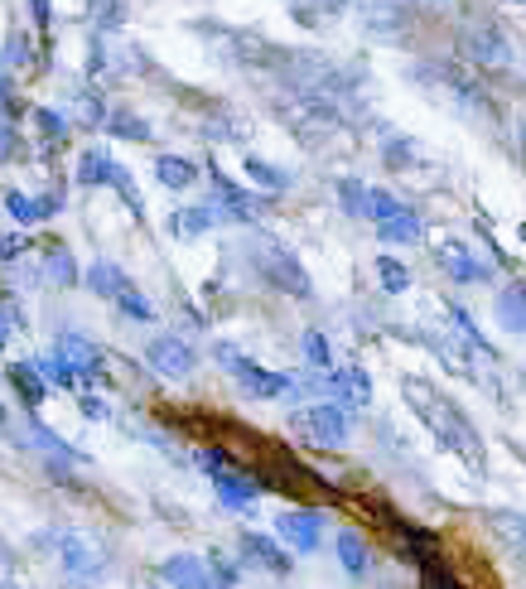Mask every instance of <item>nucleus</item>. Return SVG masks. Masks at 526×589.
I'll return each instance as SVG.
<instances>
[{"label": "nucleus", "mask_w": 526, "mask_h": 589, "mask_svg": "<svg viewBox=\"0 0 526 589\" xmlns=\"http://www.w3.org/2000/svg\"><path fill=\"white\" fill-rule=\"evenodd\" d=\"M401 392H406L411 411L430 425V435H435L444 449H454L469 469H483V435L473 430V421L464 416V406H459V401L440 396L430 382H425V377H406V382H401Z\"/></svg>", "instance_id": "f257e3e1"}, {"label": "nucleus", "mask_w": 526, "mask_h": 589, "mask_svg": "<svg viewBox=\"0 0 526 589\" xmlns=\"http://www.w3.org/2000/svg\"><path fill=\"white\" fill-rule=\"evenodd\" d=\"M459 63H469L473 73H522L526 83V44L502 20H469L459 29Z\"/></svg>", "instance_id": "f03ea898"}, {"label": "nucleus", "mask_w": 526, "mask_h": 589, "mask_svg": "<svg viewBox=\"0 0 526 589\" xmlns=\"http://www.w3.org/2000/svg\"><path fill=\"white\" fill-rule=\"evenodd\" d=\"M237 252L247 256L251 276L266 285V290L290 295V300H314V281H309V271L300 266V256L290 252L280 237H271V232H247V242H242Z\"/></svg>", "instance_id": "7ed1b4c3"}, {"label": "nucleus", "mask_w": 526, "mask_h": 589, "mask_svg": "<svg viewBox=\"0 0 526 589\" xmlns=\"http://www.w3.org/2000/svg\"><path fill=\"white\" fill-rule=\"evenodd\" d=\"M34 551L54 556L68 580H102L111 565L107 536L83 532V527H44V532H34Z\"/></svg>", "instance_id": "20e7f679"}, {"label": "nucleus", "mask_w": 526, "mask_h": 589, "mask_svg": "<svg viewBox=\"0 0 526 589\" xmlns=\"http://www.w3.org/2000/svg\"><path fill=\"white\" fill-rule=\"evenodd\" d=\"M411 78H416V83H430L435 87V97L444 92V97H449L464 116H483V121H493V92L473 78L469 63H435V58H425V63L411 68Z\"/></svg>", "instance_id": "39448f33"}, {"label": "nucleus", "mask_w": 526, "mask_h": 589, "mask_svg": "<svg viewBox=\"0 0 526 589\" xmlns=\"http://www.w3.org/2000/svg\"><path fill=\"white\" fill-rule=\"evenodd\" d=\"M194 34L218 54V63L227 68H251V73H271L276 68L280 49L271 39H261V34H247V29H227L218 20H198Z\"/></svg>", "instance_id": "423d86ee"}, {"label": "nucleus", "mask_w": 526, "mask_h": 589, "mask_svg": "<svg viewBox=\"0 0 526 589\" xmlns=\"http://www.w3.org/2000/svg\"><path fill=\"white\" fill-rule=\"evenodd\" d=\"M198 464H203L208 483L218 488L222 507H232V512H251V507H256V498H261V483H256V474H251L237 454H227L222 445H203V449H198Z\"/></svg>", "instance_id": "0eeeda50"}, {"label": "nucleus", "mask_w": 526, "mask_h": 589, "mask_svg": "<svg viewBox=\"0 0 526 589\" xmlns=\"http://www.w3.org/2000/svg\"><path fill=\"white\" fill-rule=\"evenodd\" d=\"M290 435L295 440H305V445L314 449H338L348 445V430H353V416H348V406L343 401H309V406H300V411H290Z\"/></svg>", "instance_id": "6e6552de"}, {"label": "nucleus", "mask_w": 526, "mask_h": 589, "mask_svg": "<svg viewBox=\"0 0 526 589\" xmlns=\"http://www.w3.org/2000/svg\"><path fill=\"white\" fill-rule=\"evenodd\" d=\"M213 358L227 367V377L251 396V401H276V396H290L300 382L290 377V372H271V367H261L256 358H247L242 348H232V343H218L213 348Z\"/></svg>", "instance_id": "1a4fd4ad"}, {"label": "nucleus", "mask_w": 526, "mask_h": 589, "mask_svg": "<svg viewBox=\"0 0 526 589\" xmlns=\"http://www.w3.org/2000/svg\"><path fill=\"white\" fill-rule=\"evenodd\" d=\"M208 184H213V203L222 208L227 223H256V218L271 208V194H247V189L232 184L218 165H208Z\"/></svg>", "instance_id": "9d476101"}, {"label": "nucleus", "mask_w": 526, "mask_h": 589, "mask_svg": "<svg viewBox=\"0 0 526 589\" xmlns=\"http://www.w3.org/2000/svg\"><path fill=\"white\" fill-rule=\"evenodd\" d=\"M358 25L382 44H401L411 34V5L406 0H358Z\"/></svg>", "instance_id": "9b49d317"}, {"label": "nucleus", "mask_w": 526, "mask_h": 589, "mask_svg": "<svg viewBox=\"0 0 526 589\" xmlns=\"http://www.w3.org/2000/svg\"><path fill=\"white\" fill-rule=\"evenodd\" d=\"M54 353L73 367V377H78V382H102V377H107V353H102L92 338L78 334V329H63V334H54Z\"/></svg>", "instance_id": "f8f14e48"}, {"label": "nucleus", "mask_w": 526, "mask_h": 589, "mask_svg": "<svg viewBox=\"0 0 526 589\" xmlns=\"http://www.w3.org/2000/svg\"><path fill=\"white\" fill-rule=\"evenodd\" d=\"M435 266H440L454 285H488L498 276L493 261H483V256L473 252V247H464V242H440V247H435Z\"/></svg>", "instance_id": "ddd939ff"}, {"label": "nucleus", "mask_w": 526, "mask_h": 589, "mask_svg": "<svg viewBox=\"0 0 526 589\" xmlns=\"http://www.w3.org/2000/svg\"><path fill=\"white\" fill-rule=\"evenodd\" d=\"M309 382H314V392L333 396V401H343L348 411L372 401V377H367L362 367H329V372H314Z\"/></svg>", "instance_id": "4468645a"}, {"label": "nucleus", "mask_w": 526, "mask_h": 589, "mask_svg": "<svg viewBox=\"0 0 526 589\" xmlns=\"http://www.w3.org/2000/svg\"><path fill=\"white\" fill-rule=\"evenodd\" d=\"M276 536L285 546H295V551H319V541H324V512H314V507H280Z\"/></svg>", "instance_id": "2eb2a0df"}, {"label": "nucleus", "mask_w": 526, "mask_h": 589, "mask_svg": "<svg viewBox=\"0 0 526 589\" xmlns=\"http://www.w3.org/2000/svg\"><path fill=\"white\" fill-rule=\"evenodd\" d=\"M145 363L155 367L160 377H189L194 372V348L184 343L179 334H160V338H150V348H145Z\"/></svg>", "instance_id": "dca6fc26"}, {"label": "nucleus", "mask_w": 526, "mask_h": 589, "mask_svg": "<svg viewBox=\"0 0 526 589\" xmlns=\"http://www.w3.org/2000/svg\"><path fill=\"white\" fill-rule=\"evenodd\" d=\"M237 546H242V561L261 565L266 575H290V570H295L290 551H285L280 541H271V536H261V532H242V536H237Z\"/></svg>", "instance_id": "f3484780"}, {"label": "nucleus", "mask_w": 526, "mask_h": 589, "mask_svg": "<svg viewBox=\"0 0 526 589\" xmlns=\"http://www.w3.org/2000/svg\"><path fill=\"white\" fill-rule=\"evenodd\" d=\"M155 580H160V585H189V589H208V585H213L208 565L198 561V556H169V561H160V565H155Z\"/></svg>", "instance_id": "a211bd4d"}, {"label": "nucleus", "mask_w": 526, "mask_h": 589, "mask_svg": "<svg viewBox=\"0 0 526 589\" xmlns=\"http://www.w3.org/2000/svg\"><path fill=\"white\" fill-rule=\"evenodd\" d=\"M5 213L15 218V223H44V218H54V213H63V194H44V198H29L20 194V189H10L5 194Z\"/></svg>", "instance_id": "6ab92c4d"}, {"label": "nucleus", "mask_w": 526, "mask_h": 589, "mask_svg": "<svg viewBox=\"0 0 526 589\" xmlns=\"http://www.w3.org/2000/svg\"><path fill=\"white\" fill-rule=\"evenodd\" d=\"M377 237L387 247H416L420 237H425V218H420L416 208H401V213H391V218L377 223Z\"/></svg>", "instance_id": "aec40b11"}, {"label": "nucleus", "mask_w": 526, "mask_h": 589, "mask_svg": "<svg viewBox=\"0 0 526 589\" xmlns=\"http://www.w3.org/2000/svg\"><path fill=\"white\" fill-rule=\"evenodd\" d=\"M493 314H498V324L507 329V334H526V281L502 285Z\"/></svg>", "instance_id": "412c9836"}, {"label": "nucleus", "mask_w": 526, "mask_h": 589, "mask_svg": "<svg viewBox=\"0 0 526 589\" xmlns=\"http://www.w3.org/2000/svg\"><path fill=\"white\" fill-rule=\"evenodd\" d=\"M488 522H493V532L502 536V546L522 561L526 570V512H512V507H498V512H488Z\"/></svg>", "instance_id": "4be33fe9"}, {"label": "nucleus", "mask_w": 526, "mask_h": 589, "mask_svg": "<svg viewBox=\"0 0 526 589\" xmlns=\"http://www.w3.org/2000/svg\"><path fill=\"white\" fill-rule=\"evenodd\" d=\"M203 141L242 145L247 141V121L232 112V107H208V116H203Z\"/></svg>", "instance_id": "5701e85b"}, {"label": "nucleus", "mask_w": 526, "mask_h": 589, "mask_svg": "<svg viewBox=\"0 0 526 589\" xmlns=\"http://www.w3.org/2000/svg\"><path fill=\"white\" fill-rule=\"evenodd\" d=\"M242 174H247L251 184L261 189V194H285L295 179L285 174L280 165H271V160H261V155H242Z\"/></svg>", "instance_id": "b1692460"}, {"label": "nucleus", "mask_w": 526, "mask_h": 589, "mask_svg": "<svg viewBox=\"0 0 526 589\" xmlns=\"http://www.w3.org/2000/svg\"><path fill=\"white\" fill-rule=\"evenodd\" d=\"M333 551H338V561H343V570H348L353 580H367V575H372V551H367V541H362L358 532H338Z\"/></svg>", "instance_id": "393cba45"}, {"label": "nucleus", "mask_w": 526, "mask_h": 589, "mask_svg": "<svg viewBox=\"0 0 526 589\" xmlns=\"http://www.w3.org/2000/svg\"><path fill=\"white\" fill-rule=\"evenodd\" d=\"M198 174H203V169H198L194 160H184V155H160V160H155V179H160L165 189H174V194L194 189Z\"/></svg>", "instance_id": "a878e982"}, {"label": "nucleus", "mask_w": 526, "mask_h": 589, "mask_svg": "<svg viewBox=\"0 0 526 589\" xmlns=\"http://www.w3.org/2000/svg\"><path fill=\"white\" fill-rule=\"evenodd\" d=\"M218 223H227V218H222V208L218 203H194V208H179V213H174V232H179V237H198V232H213V227Z\"/></svg>", "instance_id": "bb28decb"}, {"label": "nucleus", "mask_w": 526, "mask_h": 589, "mask_svg": "<svg viewBox=\"0 0 526 589\" xmlns=\"http://www.w3.org/2000/svg\"><path fill=\"white\" fill-rule=\"evenodd\" d=\"M87 290H92V295H97V300H116V295H121V290H126V271H121V266H116V261H92V266H87Z\"/></svg>", "instance_id": "cd10ccee"}, {"label": "nucleus", "mask_w": 526, "mask_h": 589, "mask_svg": "<svg viewBox=\"0 0 526 589\" xmlns=\"http://www.w3.org/2000/svg\"><path fill=\"white\" fill-rule=\"evenodd\" d=\"M285 5H290V15H295L305 29L333 25V20L348 10V0H285Z\"/></svg>", "instance_id": "c85d7f7f"}, {"label": "nucleus", "mask_w": 526, "mask_h": 589, "mask_svg": "<svg viewBox=\"0 0 526 589\" xmlns=\"http://www.w3.org/2000/svg\"><path fill=\"white\" fill-rule=\"evenodd\" d=\"M5 377H10V387L20 392L25 411H34V406L44 401V392H49V382L39 377V367H34V363H10V367H5Z\"/></svg>", "instance_id": "c756f323"}, {"label": "nucleus", "mask_w": 526, "mask_h": 589, "mask_svg": "<svg viewBox=\"0 0 526 589\" xmlns=\"http://www.w3.org/2000/svg\"><path fill=\"white\" fill-rule=\"evenodd\" d=\"M102 131H107V136H116V141H140V145L155 141V136H150V121H145V116H136L131 107H121V112H107Z\"/></svg>", "instance_id": "7c9ffc66"}, {"label": "nucleus", "mask_w": 526, "mask_h": 589, "mask_svg": "<svg viewBox=\"0 0 526 589\" xmlns=\"http://www.w3.org/2000/svg\"><path fill=\"white\" fill-rule=\"evenodd\" d=\"M449 319H454V334L464 338V343H469V348L478 353V358H483V363H498V348H493L488 338L478 334V324H473L469 309H464V305H449Z\"/></svg>", "instance_id": "2f4dec72"}, {"label": "nucleus", "mask_w": 526, "mask_h": 589, "mask_svg": "<svg viewBox=\"0 0 526 589\" xmlns=\"http://www.w3.org/2000/svg\"><path fill=\"white\" fill-rule=\"evenodd\" d=\"M44 276H49L58 290H73V285L83 281V271H78V261H73L68 247H49V252H44Z\"/></svg>", "instance_id": "473e14b6"}, {"label": "nucleus", "mask_w": 526, "mask_h": 589, "mask_svg": "<svg viewBox=\"0 0 526 589\" xmlns=\"http://www.w3.org/2000/svg\"><path fill=\"white\" fill-rule=\"evenodd\" d=\"M111 165H116V160H111L107 150H83V155H78V174H73V179H78L83 189H107Z\"/></svg>", "instance_id": "72a5a7b5"}, {"label": "nucleus", "mask_w": 526, "mask_h": 589, "mask_svg": "<svg viewBox=\"0 0 526 589\" xmlns=\"http://www.w3.org/2000/svg\"><path fill=\"white\" fill-rule=\"evenodd\" d=\"M425 343H430V348H435V353H440L444 358V367H449V372H459V377H473V382H478V372H473V348L469 343H464V348H459V343H454V338L449 334H430L425 338Z\"/></svg>", "instance_id": "f704fd0d"}, {"label": "nucleus", "mask_w": 526, "mask_h": 589, "mask_svg": "<svg viewBox=\"0 0 526 589\" xmlns=\"http://www.w3.org/2000/svg\"><path fill=\"white\" fill-rule=\"evenodd\" d=\"M107 189H116V194H121V203L131 208V218H136V223H145V198H140L136 179H131V169H126V165H111Z\"/></svg>", "instance_id": "c9c22d12"}, {"label": "nucleus", "mask_w": 526, "mask_h": 589, "mask_svg": "<svg viewBox=\"0 0 526 589\" xmlns=\"http://www.w3.org/2000/svg\"><path fill=\"white\" fill-rule=\"evenodd\" d=\"M34 126H39V136H44L49 150H58V145L68 141V116L54 112V107H34Z\"/></svg>", "instance_id": "e433bc0d"}, {"label": "nucleus", "mask_w": 526, "mask_h": 589, "mask_svg": "<svg viewBox=\"0 0 526 589\" xmlns=\"http://www.w3.org/2000/svg\"><path fill=\"white\" fill-rule=\"evenodd\" d=\"M73 107H78V121H83V126H102V121H107V102H102L97 87H78V92H73Z\"/></svg>", "instance_id": "4c0bfd02"}, {"label": "nucleus", "mask_w": 526, "mask_h": 589, "mask_svg": "<svg viewBox=\"0 0 526 589\" xmlns=\"http://www.w3.org/2000/svg\"><path fill=\"white\" fill-rule=\"evenodd\" d=\"M29 363L39 367V377H44V382H49V387H63V392H68V387H73V382H78V377H73V367L63 363V358H58V353H39V358H29Z\"/></svg>", "instance_id": "58836bf2"}, {"label": "nucleus", "mask_w": 526, "mask_h": 589, "mask_svg": "<svg viewBox=\"0 0 526 589\" xmlns=\"http://www.w3.org/2000/svg\"><path fill=\"white\" fill-rule=\"evenodd\" d=\"M300 348H305V358H309L314 372H329L333 367V348H329V338H324V329H305Z\"/></svg>", "instance_id": "ea45409f"}, {"label": "nucleus", "mask_w": 526, "mask_h": 589, "mask_svg": "<svg viewBox=\"0 0 526 589\" xmlns=\"http://www.w3.org/2000/svg\"><path fill=\"white\" fill-rule=\"evenodd\" d=\"M338 203L348 218H367V184L362 179H338Z\"/></svg>", "instance_id": "a19ab883"}, {"label": "nucleus", "mask_w": 526, "mask_h": 589, "mask_svg": "<svg viewBox=\"0 0 526 589\" xmlns=\"http://www.w3.org/2000/svg\"><path fill=\"white\" fill-rule=\"evenodd\" d=\"M377 276H382V290L387 295H401V290H411V271L396 261V256H377Z\"/></svg>", "instance_id": "79ce46f5"}, {"label": "nucleus", "mask_w": 526, "mask_h": 589, "mask_svg": "<svg viewBox=\"0 0 526 589\" xmlns=\"http://www.w3.org/2000/svg\"><path fill=\"white\" fill-rule=\"evenodd\" d=\"M87 10H92V25L97 34H111V29H121V0H87Z\"/></svg>", "instance_id": "37998d69"}, {"label": "nucleus", "mask_w": 526, "mask_h": 589, "mask_svg": "<svg viewBox=\"0 0 526 589\" xmlns=\"http://www.w3.org/2000/svg\"><path fill=\"white\" fill-rule=\"evenodd\" d=\"M111 305L121 309V314H131V319H140V324H150V319H155V309H150V300L140 295L136 285H126V290H121V295H116Z\"/></svg>", "instance_id": "c03bdc74"}, {"label": "nucleus", "mask_w": 526, "mask_h": 589, "mask_svg": "<svg viewBox=\"0 0 526 589\" xmlns=\"http://www.w3.org/2000/svg\"><path fill=\"white\" fill-rule=\"evenodd\" d=\"M203 565H208V575H213L218 585H237V580H242V565L232 561L227 551H208V556H203Z\"/></svg>", "instance_id": "a18cd8bd"}, {"label": "nucleus", "mask_w": 526, "mask_h": 589, "mask_svg": "<svg viewBox=\"0 0 526 589\" xmlns=\"http://www.w3.org/2000/svg\"><path fill=\"white\" fill-rule=\"evenodd\" d=\"M406 203L396 194H387V189H367V218L372 223H382V218H391V213H401Z\"/></svg>", "instance_id": "49530a36"}, {"label": "nucleus", "mask_w": 526, "mask_h": 589, "mask_svg": "<svg viewBox=\"0 0 526 589\" xmlns=\"http://www.w3.org/2000/svg\"><path fill=\"white\" fill-rule=\"evenodd\" d=\"M0 63H5V73H10V68H25V63H29V34H10V39H5V54H0Z\"/></svg>", "instance_id": "de8ad7c7"}, {"label": "nucleus", "mask_w": 526, "mask_h": 589, "mask_svg": "<svg viewBox=\"0 0 526 589\" xmlns=\"http://www.w3.org/2000/svg\"><path fill=\"white\" fill-rule=\"evenodd\" d=\"M10 334H25V309L0 305V343H10Z\"/></svg>", "instance_id": "09e8293b"}, {"label": "nucleus", "mask_w": 526, "mask_h": 589, "mask_svg": "<svg viewBox=\"0 0 526 589\" xmlns=\"http://www.w3.org/2000/svg\"><path fill=\"white\" fill-rule=\"evenodd\" d=\"M416 160V141L406 136H387V165H411Z\"/></svg>", "instance_id": "8fccbe9b"}, {"label": "nucleus", "mask_w": 526, "mask_h": 589, "mask_svg": "<svg viewBox=\"0 0 526 589\" xmlns=\"http://www.w3.org/2000/svg\"><path fill=\"white\" fill-rule=\"evenodd\" d=\"M78 411H83L87 421H107V416H111V411H107V401H102V396H92V392H87V396H78Z\"/></svg>", "instance_id": "3c124183"}, {"label": "nucleus", "mask_w": 526, "mask_h": 589, "mask_svg": "<svg viewBox=\"0 0 526 589\" xmlns=\"http://www.w3.org/2000/svg\"><path fill=\"white\" fill-rule=\"evenodd\" d=\"M20 112H25V107H20V97L10 92V78L0 73V116H20Z\"/></svg>", "instance_id": "603ef678"}, {"label": "nucleus", "mask_w": 526, "mask_h": 589, "mask_svg": "<svg viewBox=\"0 0 526 589\" xmlns=\"http://www.w3.org/2000/svg\"><path fill=\"white\" fill-rule=\"evenodd\" d=\"M25 256V237H0V261H20Z\"/></svg>", "instance_id": "864d4df0"}, {"label": "nucleus", "mask_w": 526, "mask_h": 589, "mask_svg": "<svg viewBox=\"0 0 526 589\" xmlns=\"http://www.w3.org/2000/svg\"><path fill=\"white\" fill-rule=\"evenodd\" d=\"M29 10H34V25L39 29H54V10H49V0H29Z\"/></svg>", "instance_id": "5fc2aeb1"}, {"label": "nucleus", "mask_w": 526, "mask_h": 589, "mask_svg": "<svg viewBox=\"0 0 526 589\" xmlns=\"http://www.w3.org/2000/svg\"><path fill=\"white\" fill-rule=\"evenodd\" d=\"M20 150V141H15V131H10V121H0V160H10Z\"/></svg>", "instance_id": "6e6d98bb"}, {"label": "nucleus", "mask_w": 526, "mask_h": 589, "mask_svg": "<svg viewBox=\"0 0 526 589\" xmlns=\"http://www.w3.org/2000/svg\"><path fill=\"white\" fill-rule=\"evenodd\" d=\"M5 580H15V551L0 541V585H5Z\"/></svg>", "instance_id": "4d7b16f0"}, {"label": "nucleus", "mask_w": 526, "mask_h": 589, "mask_svg": "<svg viewBox=\"0 0 526 589\" xmlns=\"http://www.w3.org/2000/svg\"><path fill=\"white\" fill-rule=\"evenodd\" d=\"M5 421H10V416H5V406H0V425H5Z\"/></svg>", "instance_id": "13d9d810"}, {"label": "nucleus", "mask_w": 526, "mask_h": 589, "mask_svg": "<svg viewBox=\"0 0 526 589\" xmlns=\"http://www.w3.org/2000/svg\"><path fill=\"white\" fill-rule=\"evenodd\" d=\"M522 242H526V223H522Z\"/></svg>", "instance_id": "bf43d9fd"}, {"label": "nucleus", "mask_w": 526, "mask_h": 589, "mask_svg": "<svg viewBox=\"0 0 526 589\" xmlns=\"http://www.w3.org/2000/svg\"><path fill=\"white\" fill-rule=\"evenodd\" d=\"M522 5H526V0H522Z\"/></svg>", "instance_id": "052dcab7"}]
</instances>
